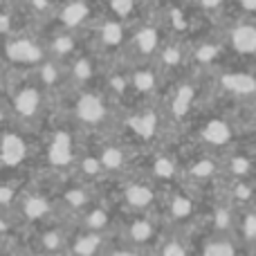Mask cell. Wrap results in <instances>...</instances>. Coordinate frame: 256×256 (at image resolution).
I'll return each mask as SVG.
<instances>
[{
  "mask_svg": "<svg viewBox=\"0 0 256 256\" xmlns=\"http://www.w3.org/2000/svg\"><path fill=\"white\" fill-rule=\"evenodd\" d=\"M254 164H256V153H254Z\"/></svg>",
  "mask_w": 256,
  "mask_h": 256,
  "instance_id": "bcb514c9",
  "label": "cell"
},
{
  "mask_svg": "<svg viewBox=\"0 0 256 256\" xmlns=\"http://www.w3.org/2000/svg\"><path fill=\"white\" fill-rule=\"evenodd\" d=\"M74 115L81 124L97 128V126L106 124L110 112H108V104L102 94L84 92V94H79V99H76V104H74Z\"/></svg>",
  "mask_w": 256,
  "mask_h": 256,
  "instance_id": "6da1fadb",
  "label": "cell"
},
{
  "mask_svg": "<svg viewBox=\"0 0 256 256\" xmlns=\"http://www.w3.org/2000/svg\"><path fill=\"white\" fill-rule=\"evenodd\" d=\"M52 212V204H50L48 198L43 196H27L20 202V214L27 218V220H43L48 214Z\"/></svg>",
  "mask_w": 256,
  "mask_h": 256,
  "instance_id": "d6986e66",
  "label": "cell"
},
{
  "mask_svg": "<svg viewBox=\"0 0 256 256\" xmlns=\"http://www.w3.org/2000/svg\"><path fill=\"white\" fill-rule=\"evenodd\" d=\"M126 126L137 140L142 142H150L155 135H158L160 128V115L153 110V108H146V110H137L132 112L126 120Z\"/></svg>",
  "mask_w": 256,
  "mask_h": 256,
  "instance_id": "52a82bcc",
  "label": "cell"
},
{
  "mask_svg": "<svg viewBox=\"0 0 256 256\" xmlns=\"http://www.w3.org/2000/svg\"><path fill=\"white\" fill-rule=\"evenodd\" d=\"M160 61H162L164 68H178L182 61H184V52H182L178 45H168V48L162 50V54H160Z\"/></svg>",
  "mask_w": 256,
  "mask_h": 256,
  "instance_id": "d6a6232c",
  "label": "cell"
},
{
  "mask_svg": "<svg viewBox=\"0 0 256 256\" xmlns=\"http://www.w3.org/2000/svg\"><path fill=\"white\" fill-rule=\"evenodd\" d=\"M48 162L54 168H66L74 162V142H72L70 132H54L52 142L48 146Z\"/></svg>",
  "mask_w": 256,
  "mask_h": 256,
  "instance_id": "8992f818",
  "label": "cell"
},
{
  "mask_svg": "<svg viewBox=\"0 0 256 256\" xmlns=\"http://www.w3.org/2000/svg\"><path fill=\"white\" fill-rule=\"evenodd\" d=\"M63 202H66V207L72 209V212H84V209H88L90 194L86 191V186H70V189L63 194Z\"/></svg>",
  "mask_w": 256,
  "mask_h": 256,
  "instance_id": "4316f807",
  "label": "cell"
},
{
  "mask_svg": "<svg viewBox=\"0 0 256 256\" xmlns=\"http://www.w3.org/2000/svg\"><path fill=\"white\" fill-rule=\"evenodd\" d=\"M200 2H202V4H204V7H207V9H216V7H218V4H220V2H222V0H200Z\"/></svg>",
  "mask_w": 256,
  "mask_h": 256,
  "instance_id": "b9f144b4",
  "label": "cell"
},
{
  "mask_svg": "<svg viewBox=\"0 0 256 256\" xmlns=\"http://www.w3.org/2000/svg\"><path fill=\"white\" fill-rule=\"evenodd\" d=\"M252 166L254 162L248 158V155H232L230 162H227V171L238 180V178H248L252 173Z\"/></svg>",
  "mask_w": 256,
  "mask_h": 256,
  "instance_id": "4dcf8cb0",
  "label": "cell"
},
{
  "mask_svg": "<svg viewBox=\"0 0 256 256\" xmlns=\"http://www.w3.org/2000/svg\"><path fill=\"white\" fill-rule=\"evenodd\" d=\"M27 256H50V254H45V252H34V254H27Z\"/></svg>",
  "mask_w": 256,
  "mask_h": 256,
  "instance_id": "7bdbcfd3",
  "label": "cell"
},
{
  "mask_svg": "<svg viewBox=\"0 0 256 256\" xmlns=\"http://www.w3.org/2000/svg\"><path fill=\"white\" fill-rule=\"evenodd\" d=\"M50 52H52L54 56H68L70 52H74V38L68 34L56 36V38L52 40V45H50Z\"/></svg>",
  "mask_w": 256,
  "mask_h": 256,
  "instance_id": "836d02e7",
  "label": "cell"
},
{
  "mask_svg": "<svg viewBox=\"0 0 256 256\" xmlns=\"http://www.w3.org/2000/svg\"><path fill=\"white\" fill-rule=\"evenodd\" d=\"M43 106V92L36 86H25L14 94V112L20 120H34Z\"/></svg>",
  "mask_w": 256,
  "mask_h": 256,
  "instance_id": "ba28073f",
  "label": "cell"
},
{
  "mask_svg": "<svg viewBox=\"0 0 256 256\" xmlns=\"http://www.w3.org/2000/svg\"><path fill=\"white\" fill-rule=\"evenodd\" d=\"M126 97H137V99H150L158 90V72L153 68L140 66L126 74Z\"/></svg>",
  "mask_w": 256,
  "mask_h": 256,
  "instance_id": "277c9868",
  "label": "cell"
},
{
  "mask_svg": "<svg viewBox=\"0 0 256 256\" xmlns=\"http://www.w3.org/2000/svg\"><path fill=\"white\" fill-rule=\"evenodd\" d=\"M166 214H168V220H173L176 225L186 222L196 214L194 198H191L189 194H184V191H176V194L171 196V200H168V204H166Z\"/></svg>",
  "mask_w": 256,
  "mask_h": 256,
  "instance_id": "5bb4252c",
  "label": "cell"
},
{
  "mask_svg": "<svg viewBox=\"0 0 256 256\" xmlns=\"http://www.w3.org/2000/svg\"><path fill=\"white\" fill-rule=\"evenodd\" d=\"M14 189L12 186H0V207H9L14 202Z\"/></svg>",
  "mask_w": 256,
  "mask_h": 256,
  "instance_id": "8d00e7d4",
  "label": "cell"
},
{
  "mask_svg": "<svg viewBox=\"0 0 256 256\" xmlns=\"http://www.w3.org/2000/svg\"><path fill=\"white\" fill-rule=\"evenodd\" d=\"M254 124H256V104H254Z\"/></svg>",
  "mask_w": 256,
  "mask_h": 256,
  "instance_id": "ee69618b",
  "label": "cell"
},
{
  "mask_svg": "<svg viewBox=\"0 0 256 256\" xmlns=\"http://www.w3.org/2000/svg\"><path fill=\"white\" fill-rule=\"evenodd\" d=\"M186 176L191 178V180L196 182H207V180H214V178L218 176V164L214 158H207V155H202V158H198L196 162L189 164V168H186Z\"/></svg>",
  "mask_w": 256,
  "mask_h": 256,
  "instance_id": "ffe728a7",
  "label": "cell"
},
{
  "mask_svg": "<svg viewBox=\"0 0 256 256\" xmlns=\"http://www.w3.org/2000/svg\"><path fill=\"white\" fill-rule=\"evenodd\" d=\"M84 222H86V230L104 232L108 225H110V216H108V212L104 207H92V209H88Z\"/></svg>",
  "mask_w": 256,
  "mask_h": 256,
  "instance_id": "f1b7e54d",
  "label": "cell"
},
{
  "mask_svg": "<svg viewBox=\"0 0 256 256\" xmlns=\"http://www.w3.org/2000/svg\"><path fill=\"white\" fill-rule=\"evenodd\" d=\"M202 256H238V243L230 234H214L202 245Z\"/></svg>",
  "mask_w": 256,
  "mask_h": 256,
  "instance_id": "ac0fdd59",
  "label": "cell"
},
{
  "mask_svg": "<svg viewBox=\"0 0 256 256\" xmlns=\"http://www.w3.org/2000/svg\"><path fill=\"white\" fill-rule=\"evenodd\" d=\"M238 4L245 12H256V0H238Z\"/></svg>",
  "mask_w": 256,
  "mask_h": 256,
  "instance_id": "ab89813d",
  "label": "cell"
},
{
  "mask_svg": "<svg viewBox=\"0 0 256 256\" xmlns=\"http://www.w3.org/2000/svg\"><path fill=\"white\" fill-rule=\"evenodd\" d=\"M70 76H72V81H76L79 86H86L94 76V63L90 61V58H86V56L84 58H76V61L72 63Z\"/></svg>",
  "mask_w": 256,
  "mask_h": 256,
  "instance_id": "f546056e",
  "label": "cell"
},
{
  "mask_svg": "<svg viewBox=\"0 0 256 256\" xmlns=\"http://www.w3.org/2000/svg\"><path fill=\"white\" fill-rule=\"evenodd\" d=\"M124 202L132 212H148L155 204V189L148 182H128L124 186Z\"/></svg>",
  "mask_w": 256,
  "mask_h": 256,
  "instance_id": "30bf717a",
  "label": "cell"
},
{
  "mask_svg": "<svg viewBox=\"0 0 256 256\" xmlns=\"http://www.w3.org/2000/svg\"><path fill=\"white\" fill-rule=\"evenodd\" d=\"M194 56H196V61H198V63H212L214 58L218 56V48H216V45H212V43H209V45L204 43V45H200V48L196 50Z\"/></svg>",
  "mask_w": 256,
  "mask_h": 256,
  "instance_id": "e575fe53",
  "label": "cell"
},
{
  "mask_svg": "<svg viewBox=\"0 0 256 256\" xmlns=\"http://www.w3.org/2000/svg\"><path fill=\"white\" fill-rule=\"evenodd\" d=\"M104 236L99 232H84V234L74 236L68 243L72 256H102L104 254Z\"/></svg>",
  "mask_w": 256,
  "mask_h": 256,
  "instance_id": "8fae6325",
  "label": "cell"
},
{
  "mask_svg": "<svg viewBox=\"0 0 256 256\" xmlns=\"http://www.w3.org/2000/svg\"><path fill=\"white\" fill-rule=\"evenodd\" d=\"M160 256H191L189 248H186V243L182 238H166L162 243V248H160Z\"/></svg>",
  "mask_w": 256,
  "mask_h": 256,
  "instance_id": "1f68e13d",
  "label": "cell"
},
{
  "mask_svg": "<svg viewBox=\"0 0 256 256\" xmlns=\"http://www.w3.org/2000/svg\"><path fill=\"white\" fill-rule=\"evenodd\" d=\"M32 4H34V9H38V12H45L48 9V0H32Z\"/></svg>",
  "mask_w": 256,
  "mask_h": 256,
  "instance_id": "60d3db41",
  "label": "cell"
},
{
  "mask_svg": "<svg viewBox=\"0 0 256 256\" xmlns=\"http://www.w3.org/2000/svg\"><path fill=\"white\" fill-rule=\"evenodd\" d=\"M200 140L204 146H209L212 150H220V148H230V144L234 142V128L227 120L214 117L200 130Z\"/></svg>",
  "mask_w": 256,
  "mask_h": 256,
  "instance_id": "5b68a950",
  "label": "cell"
},
{
  "mask_svg": "<svg viewBox=\"0 0 256 256\" xmlns=\"http://www.w3.org/2000/svg\"><path fill=\"white\" fill-rule=\"evenodd\" d=\"M4 54H7V58L12 63H20V66H38L45 58V50L36 40L25 38V36L7 40Z\"/></svg>",
  "mask_w": 256,
  "mask_h": 256,
  "instance_id": "3957f363",
  "label": "cell"
},
{
  "mask_svg": "<svg viewBox=\"0 0 256 256\" xmlns=\"http://www.w3.org/2000/svg\"><path fill=\"white\" fill-rule=\"evenodd\" d=\"M88 4L81 2V0H72V2H68L66 7L61 9V22L66 27H79L81 22L88 18Z\"/></svg>",
  "mask_w": 256,
  "mask_h": 256,
  "instance_id": "603a6c76",
  "label": "cell"
},
{
  "mask_svg": "<svg viewBox=\"0 0 256 256\" xmlns=\"http://www.w3.org/2000/svg\"><path fill=\"white\" fill-rule=\"evenodd\" d=\"M150 173H153L155 180L168 182L178 176V164L173 162V158H168V155L158 153L153 160H150Z\"/></svg>",
  "mask_w": 256,
  "mask_h": 256,
  "instance_id": "7402d4cb",
  "label": "cell"
},
{
  "mask_svg": "<svg viewBox=\"0 0 256 256\" xmlns=\"http://www.w3.org/2000/svg\"><path fill=\"white\" fill-rule=\"evenodd\" d=\"M110 7L112 12L117 14V16H128V14L132 12V7H135V0H110Z\"/></svg>",
  "mask_w": 256,
  "mask_h": 256,
  "instance_id": "d590c367",
  "label": "cell"
},
{
  "mask_svg": "<svg viewBox=\"0 0 256 256\" xmlns=\"http://www.w3.org/2000/svg\"><path fill=\"white\" fill-rule=\"evenodd\" d=\"M234 230L245 245H256V209L245 204L243 212L234 214Z\"/></svg>",
  "mask_w": 256,
  "mask_h": 256,
  "instance_id": "2e32d148",
  "label": "cell"
},
{
  "mask_svg": "<svg viewBox=\"0 0 256 256\" xmlns=\"http://www.w3.org/2000/svg\"><path fill=\"white\" fill-rule=\"evenodd\" d=\"M99 40H102L104 48H117V45H122V40H124V30H122V25L117 20L104 22L102 30H99Z\"/></svg>",
  "mask_w": 256,
  "mask_h": 256,
  "instance_id": "484cf974",
  "label": "cell"
},
{
  "mask_svg": "<svg viewBox=\"0 0 256 256\" xmlns=\"http://www.w3.org/2000/svg\"><path fill=\"white\" fill-rule=\"evenodd\" d=\"M155 236H158V230H155V222L150 218H135L126 225V238L128 245H132V248L150 245V240H155Z\"/></svg>",
  "mask_w": 256,
  "mask_h": 256,
  "instance_id": "7c38bea8",
  "label": "cell"
},
{
  "mask_svg": "<svg viewBox=\"0 0 256 256\" xmlns=\"http://www.w3.org/2000/svg\"><path fill=\"white\" fill-rule=\"evenodd\" d=\"M158 43H160V36H158V30L155 27H142L137 30V34L132 36V50H135L140 56H148L158 50Z\"/></svg>",
  "mask_w": 256,
  "mask_h": 256,
  "instance_id": "44dd1931",
  "label": "cell"
},
{
  "mask_svg": "<svg viewBox=\"0 0 256 256\" xmlns=\"http://www.w3.org/2000/svg\"><path fill=\"white\" fill-rule=\"evenodd\" d=\"M108 256H140V252H137L132 245H124V248H117V250H112Z\"/></svg>",
  "mask_w": 256,
  "mask_h": 256,
  "instance_id": "74e56055",
  "label": "cell"
},
{
  "mask_svg": "<svg viewBox=\"0 0 256 256\" xmlns=\"http://www.w3.org/2000/svg\"><path fill=\"white\" fill-rule=\"evenodd\" d=\"M2 117H4V115H2V110H0V122H2Z\"/></svg>",
  "mask_w": 256,
  "mask_h": 256,
  "instance_id": "f6af8a7d",
  "label": "cell"
},
{
  "mask_svg": "<svg viewBox=\"0 0 256 256\" xmlns=\"http://www.w3.org/2000/svg\"><path fill=\"white\" fill-rule=\"evenodd\" d=\"M79 173L88 180H94V178H102L104 176V166L99 162L97 153H84L79 158Z\"/></svg>",
  "mask_w": 256,
  "mask_h": 256,
  "instance_id": "83f0119b",
  "label": "cell"
},
{
  "mask_svg": "<svg viewBox=\"0 0 256 256\" xmlns=\"http://www.w3.org/2000/svg\"><path fill=\"white\" fill-rule=\"evenodd\" d=\"M194 102H196V88L191 84H180L171 94L168 115H171L173 120H184V117L189 115Z\"/></svg>",
  "mask_w": 256,
  "mask_h": 256,
  "instance_id": "4fadbf2b",
  "label": "cell"
},
{
  "mask_svg": "<svg viewBox=\"0 0 256 256\" xmlns=\"http://www.w3.org/2000/svg\"><path fill=\"white\" fill-rule=\"evenodd\" d=\"M12 32V16L9 14H0V36Z\"/></svg>",
  "mask_w": 256,
  "mask_h": 256,
  "instance_id": "f35d334b",
  "label": "cell"
},
{
  "mask_svg": "<svg viewBox=\"0 0 256 256\" xmlns=\"http://www.w3.org/2000/svg\"><path fill=\"white\" fill-rule=\"evenodd\" d=\"M218 86L236 102H256V76L250 72H225Z\"/></svg>",
  "mask_w": 256,
  "mask_h": 256,
  "instance_id": "7a4b0ae2",
  "label": "cell"
},
{
  "mask_svg": "<svg viewBox=\"0 0 256 256\" xmlns=\"http://www.w3.org/2000/svg\"><path fill=\"white\" fill-rule=\"evenodd\" d=\"M230 45L238 54H256V25L240 22L230 32Z\"/></svg>",
  "mask_w": 256,
  "mask_h": 256,
  "instance_id": "9a60e30c",
  "label": "cell"
},
{
  "mask_svg": "<svg viewBox=\"0 0 256 256\" xmlns=\"http://www.w3.org/2000/svg\"><path fill=\"white\" fill-rule=\"evenodd\" d=\"M27 158V142L18 132H4L0 137V162L4 166H18Z\"/></svg>",
  "mask_w": 256,
  "mask_h": 256,
  "instance_id": "9c48e42d",
  "label": "cell"
},
{
  "mask_svg": "<svg viewBox=\"0 0 256 256\" xmlns=\"http://www.w3.org/2000/svg\"><path fill=\"white\" fill-rule=\"evenodd\" d=\"M38 79L45 88H54L63 81V68L58 66V61H40L38 63Z\"/></svg>",
  "mask_w": 256,
  "mask_h": 256,
  "instance_id": "d4e9b609",
  "label": "cell"
},
{
  "mask_svg": "<svg viewBox=\"0 0 256 256\" xmlns=\"http://www.w3.org/2000/svg\"><path fill=\"white\" fill-rule=\"evenodd\" d=\"M104 173H120L126 166V150L117 144H104L97 153Z\"/></svg>",
  "mask_w": 256,
  "mask_h": 256,
  "instance_id": "e0dca14e",
  "label": "cell"
},
{
  "mask_svg": "<svg viewBox=\"0 0 256 256\" xmlns=\"http://www.w3.org/2000/svg\"><path fill=\"white\" fill-rule=\"evenodd\" d=\"M66 248H68V238H66V234H63L61 230L50 227V230L43 232V236H40V250H43L45 254L63 252Z\"/></svg>",
  "mask_w": 256,
  "mask_h": 256,
  "instance_id": "cb8c5ba5",
  "label": "cell"
}]
</instances>
